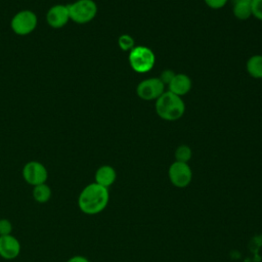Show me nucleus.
<instances>
[{
  "mask_svg": "<svg viewBox=\"0 0 262 262\" xmlns=\"http://www.w3.org/2000/svg\"><path fill=\"white\" fill-rule=\"evenodd\" d=\"M110 202L108 188L95 182L87 184L78 196V207L86 215H97L101 213Z\"/></svg>",
  "mask_w": 262,
  "mask_h": 262,
  "instance_id": "obj_1",
  "label": "nucleus"
},
{
  "mask_svg": "<svg viewBox=\"0 0 262 262\" xmlns=\"http://www.w3.org/2000/svg\"><path fill=\"white\" fill-rule=\"evenodd\" d=\"M156 113L157 115L169 122L179 120L185 112V104L182 97L173 94L170 91H165L156 100Z\"/></svg>",
  "mask_w": 262,
  "mask_h": 262,
  "instance_id": "obj_2",
  "label": "nucleus"
},
{
  "mask_svg": "<svg viewBox=\"0 0 262 262\" xmlns=\"http://www.w3.org/2000/svg\"><path fill=\"white\" fill-rule=\"evenodd\" d=\"M128 60L134 72L144 74L154 68L156 56L150 48L146 46H135L129 52Z\"/></svg>",
  "mask_w": 262,
  "mask_h": 262,
  "instance_id": "obj_3",
  "label": "nucleus"
},
{
  "mask_svg": "<svg viewBox=\"0 0 262 262\" xmlns=\"http://www.w3.org/2000/svg\"><path fill=\"white\" fill-rule=\"evenodd\" d=\"M70 18L78 25H85L94 19L98 8L94 0H76L68 4Z\"/></svg>",
  "mask_w": 262,
  "mask_h": 262,
  "instance_id": "obj_4",
  "label": "nucleus"
},
{
  "mask_svg": "<svg viewBox=\"0 0 262 262\" xmlns=\"http://www.w3.org/2000/svg\"><path fill=\"white\" fill-rule=\"evenodd\" d=\"M38 25L37 14L30 9L17 11L10 20L12 32L18 36H27L33 33Z\"/></svg>",
  "mask_w": 262,
  "mask_h": 262,
  "instance_id": "obj_5",
  "label": "nucleus"
},
{
  "mask_svg": "<svg viewBox=\"0 0 262 262\" xmlns=\"http://www.w3.org/2000/svg\"><path fill=\"white\" fill-rule=\"evenodd\" d=\"M168 177L173 186L176 188H184L188 186L192 180V170L188 163L174 161L168 169Z\"/></svg>",
  "mask_w": 262,
  "mask_h": 262,
  "instance_id": "obj_6",
  "label": "nucleus"
},
{
  "mask_svg": "<svg viewBox=\"0 0 262 262\" xmlns=\"http://www.w3.org/2000/svg\"><path fill=\"white\" fill-rule=\"evenodd\" d=\"M21 175L24 180L32 186L46 183L48 179L47 168L39 161H30L26 163L23 167Z\"/></svg>",
  "mask_w": 262,
  "mask_h": 262,
  "instance_id": "obj_7",
  "label": "nucleus"
},
{
  "mask_svg": "<svg viewBox=\"0 0 262 262\" xmlns=\"http://www.w3.org/2000/svg\"><path fill=\"white\" fill-rule=\"evenodd\" d=\"M159 77H152L141 81L136 87V94L143 100H157L166 90Z\"/></svg>",
  "mask_w": 262,
  "mask_h": 262,
  "instance_id": "obj_8",
  "label": "nucleus"
},
{
  "mask_svg": "<svg viewBox=\"0 0 262 262\" xmlns=\"http://www.w3.org/2000/svg\"><path fill=\"white\" fill-rule=\"evenodd\" d=\"M46 23L52 29H61L71 20L68 4H55L51 6L45 15Z\"/></svg>",
  "mask_w": 262,
  "mask_h": 262,
  "instance_id": "obj_9",
  "label": "nucleus"
},
{
  "mask_svg": "<svg viewBox=\"0 0 262 262\" xmlns=\"http://www.w3.org/2000/svg\"><path fill=\"white\" fill-rule=\"evenodd\" d=\"M20 243L12 234L0 236V257L5 260H13L20 254Z\"/></svg>",
  "mask_w": 262,
  "mask_h": 262,
  "instance_id": "obj_10",
  "label": "nucleus"
},
{
  "mask_svg": "<svg viewBox=\"0 0 262 262\" xmlns=\"http://www.w3.org/2000/svg\"><path fill=\"white\" fill-rule=\"evenodd\" d=\"M192 87L190 78L185 74H176L170 84L168 85V91L172 92L177 96H184L187 94Z\"/></svg>",
  "mask_w": 262,
  "mask_h": 262,
  "instance_id": "obj_11",
  "label": "nucleus"
},
{
  "mask_svg": "<svg viewBox=\"0 0 262 262\" xmlns=\"http://www.w3.org/2000/svg\"><path fill=\"white\" fill-rule=\"evenodd\" d=\"M117 179V172L111 165H102L97 168L94 174V182L108 188Z\"/></svg>",
  "mask_w": 262,
  "mask_h": 262,
  "instance_id": "obj_12",
  "label": "nucleus"
},
{
  "mask_svg": "<svg viewBox=\"0 0 262 262\" xmlns=\"http://www.w3.org/2000/svg\"><path fill=\"white\" fill-rule=\"evenodd\" d=\"M233 15L239 20H246L252 16V0H239L232 3Z\"/></svg>",
  "mask_w": 262,
  "mask_h": 262,
  "instance_id": "obj_13",
  "label": "nucleus"
},
{
  "mask_svg": "<svg viewBox=\"0 0 262 262\" xmlns=\"http://www.w3.org/2000/svg\"><path fill=\"white\" fill-rule=\"evenodd\" d=\"M248 74L255 79H262V55L251 56L246 64Z\"/></svg>",
  "mask_w": 262,
  "mask_h": 262,
  "instance_id": "obj_14",
  "label": "nucleus"
},
{
  "mask_svg": "<svg viewBox=\"0 0 262 262\" xmlns=\"http://www.w3.org/2000/svg\"><path fill=\"white\" fill-rule=\"evenodd\" d=\"M51 194H52L51 188L47 183H42V184L33 186V190H32L33 199L39 204L47 203L51 199Z\"/></svg>",
  "mask_w": 262,
  "mask_h": 262,
  "instance_id": "obj_15",
  "label": "nucleus"
},
{
  "mask_svg": "<svg viewBox=\"0 0 262 262\" xmlns=\"http://www.w3.org/2000/svg\"><path fill=\"white\" fill-rule=\"evenodd\" d=\"M174 157H175V161L177 162L188 163L192 157V150L188 145L181 144L175 149Z\"/></svg>",
  "mask_w": 262,
  "mask_h": 262,
  "instance_id": "obj_16",
  "label": "nucleus"
},
{
  "mask_svg": "<svg viewBox=\"0 0 262 262\" xmlns=\"http://www.w3.org/2000/svg\"><path fill=\"white\" fill-rule=\"evenodd\" d=\"M118 45L122 51L130 52L135 47V40L128 34H123L118 38Z\"/></svg>",
  "mask_w": 262,
  "mask_h": 262,
  "instance_id": "obj_17",
  "label": "nucleus"
},
{
  "mask_svg": "<svg viewBox=\"0 0 262 262\" xmlns=\"http://www.w3.org/2000/svg\"><path fill=\"white\" fill-rule=\"evenodd\" d=\"M12 229H13V226L10 220H8L7 218L0 219V236L11 234Z\"/></svg>",
  "mask_w": 262,
  "mask_h": 262,
  "instance_id": "obj_18",
  "label": "nucleus"
},
{
  "mask_svg": "<svg viewBox=\"0 0 262 262\" xmlns=\"http://www.w3.org/2000/svg\"><path fill=\"white\" fill-rule=\"evenodd\" d=\"M252 16L262 20V0H252Z\"/></svg>",
  "mask_w": 262,
  "mask_h": 262,
  "instance_id": "obj_19",
  "label": "nucleus"
},
{
  "mask_svg": "<svg viewBox=\"0 0 262 262\" xmlns=\"http://www.w3.org/2000/svg\"><path fill=\"white\" fill-rule=\"evenodd\" d=\"M175 75H176V73H175L174 71L167 69V70H164V71L161 73L159 79L163 82V84H164L165 86H168V85L170 84V82L172 81V79L174 78Z\"/></svg>",
  "mask_w": 262,
  "mask_h": 262,
  "instance_id": "obj_20",
  "label": "nucleus"
},
{
  "mask_svg": "<svg viewBox=\"0 0 262 262\" xmlns=\"http://www.w3.org/2000/svg\"><path fill=\"white\" fill-rule=\"evenodd\" d=\"M207 6L212 9H220L226 5L229 0H204Z\"/></svg>",
  "mask_w": 262,
  "mask_h": 262,
  "instance_id": "obj_21",
  "label": "nucleus"
},
{
  "mask_svg": "<svg viewBox=\"0 0 262 262\" xmlns=\"http://www.w3.org/2000/svg\"><path fill=\"white\" fill-rule=\"evenodd\" d=\"M67 262H90V260L88 258H86L85 256L75 255V256L71 257Z\"/></svg>",
  "mask_w": 262,
  "mask_h": 262,
  "instance_id": "obj_22",
  "label": "nucleus"
}]
</instances>
